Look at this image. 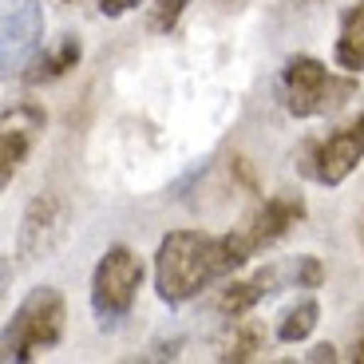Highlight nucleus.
<instances>
[{
    "label": "nucleus",
    "instance_id": "nucleus-1",
    "mask_svg": "<svg viewBox=\"0 0 364 364\" xmlns=\"http://www.w3.org/2000/svg\"><path fill=\"white\" fill-rule=\"evenodd\" d=\"M250 262L242 237L230 234H202V230H174L159 242L155 254V289L166 305L198 297L206 285L230 277Z\"/></svg>",
    "mask_w": 364,
    "mask_h": 364
},
{
    "label": "nucleus",
    "instance_id": "nucleus-2",
    "mask_svg": "<svg viewBox=\"0 0 364 364\" xmlns=\"http://www.w3.org/2000/svg\"><path fill=\"white\" fill-rule=\"evenodd\" d=\"M64 321H68V309H64L60 289H52V285H36V289L16 305V313L9 317V325H4V341H0L4 360L24 364V360L36 356V348L60 345V337H64Z\"/></svg>",
    "mask_w": 364,
    "mask_h": 364
},
{
    "label": "nucleus",
    "instance_id": "nucleus-3",
    "mask_svg": "<svg viewBox=\"0 0 364 364\" xmlns=\"http://www.w3.org/2000/svg\"><path fill=\"white\" fill-rule=\"evenodd\" d=\"M353 91H356L353 80H337L313 55H293L282 68V103L293 119H313L325 115V111H337Z\"/></svg>",
    "mask_w": 364,
    "mask_h": 364
},
{
    "label": "nucleus",
    "instance_id": "nucleus-4",
    "mask_svg": "<svg viewBox=\"0 0 364 364\" xmlns=\"http://www.w3.org/2000/svg\"><path fill=\"white\" fill-rule=\"evenodd\" d=\"M143 285V262L127 246H111L91 273V309L103 328H115L131 313Z\"/></svg>",
    "mask_w": 364,
    "mask_h": 364
},
{
    "label": "nucleus",
    "instance_id": "nucleus-5",
    "mask_svg": "<svg viewBox=\"0 0 364 364\" xmlns=\"http://www.w3.org/2000/svg\"><path fill=\"white\" fill-rule=\"evenodd\" d=\"M360 159H364V115H356L353 123L337 127L333 135L309 143L305 174L313 182H321V186H341L360 166Z\"/></svg>",
    "mask_w": 364,
    "mask_h": 364
},
{
    "label": "nucleus",
    "instance_id": "nucleus-6",
    "mask_svg": "<svg viewBox=\"0 0 364 364\" xmlns=\"http://www.w3.org/2000/svg\"><path fill=\"white\" fill-rule=\"evenodd\" d=\"M64 230H68L64 198H55V194L32 198L24 210V218H20V230H16V257L20 262H36V257L52 254L55 242L64 237Z\"/></svg>",
    "mask_w": 364,
    "mask_h": 364
},
{
    "label": "nucleus",
    "instance_id": "nucleus-7",
    "mask_svg": "<svg viewBox=\"0 0 364 364\" xmlns=\"http://www.w3.org/2000/svg\"><path fill=\"white\" fill-rule=\"evenodd\" d=\"M301 218H305L301 194H273V198H265L234 234L242 237V246L250 250V257H254V254H262L265 246H273L277 237H285L289 226H297Z\"/></svg>",
    "mask_w": 364,
    "mask_h": 364
},
{
    "label": "nucleus",
    "instance_id": "nucleus-8",
    "mask_svg": "<svg viewBox=\"0 0 364 364\" xmlns=\"http://www.w3.org/2000/svg\"><path fill=\"white\" fill-rule=\"evenodd\" d=\"M44 111L32 103H16L4 111V131H0V186H9L12 174L20 171V163L28 159L32 143L44 135Z\"/></svg>",
    "mask_w": 364,
    "mask_h": 364
},
{
    "label": "nucleus",
    "instance_id": "nucleus-9",
    "mask_svg": "<svg viewBox=\"0 0 364 364\" xmlns=\"http://www.w3.org/2000/svg\"><path fill=\"white\" fill-rule=\"evenodd\" d=\"M44 44V4H20L4 16V75H24Z\"/></svg>",
    "mask_w": 364,
    "mask_h": 364
},
{
    "label": "nucleus",
    "instance_id": "nucleus-10",
    "mask_svg": "<svg viewBox=\"0 0 364 364\" xmlns=\"http://www.w3.org/2000/svg\"><path fill=\"white\" fill-rule=\"evenodd\" d=\"M285 285H293V265H262V269L254 273V277H246V282H234L226 293H222L218 309L226 313V317H242V313H250L257 305V301L273 297L277 289H285Z\"/></svg>",
    "mask_w": 364,
    "mask_h": 364
},
{
    "label": "nucleus",
    "instance_id": "nucleus-11",
    "mask_svg": "<svg viewBox=\"0 0 364 364\" xmlns=\"http://www.w3.org/2000/svg\"><path fill=\"white\" fill-rule=\"evenodd\" d=\"M80 55H83V40L75 36V32H64V36H55L52 48H44V52H40L36 60L24 68V75H20V80H24L28 87L55 83L60 75H68L75 64H80Z\"/></svg>",
    "mask_w": 364,
    "mask_h": 364
},
{
    "label": "nucleus",
    "instance_id": "nucleus-12",
    "mask_svg": "<svg viewBox=\"0 0 364 364\" xmlns=\"http://www.w3.org/2000/svg\"><path fill=\"white\" fill-rule=\"evenodd\" d=\"M333 60L345 72H364V0H356L341 16V36L337 48H333Z\"/></svg>",
    "mask_w": 364,
    "mask_h": 364
},
{
    "label": "nucleus",
    "instance_id": "nucleus-13",
    "mask_svg": "<svg viewBox=\"0 0 364 364\" xmlns=\"http://www.w3.org/2000/svg\"><path fill=\"white\" fill-rule=\"evenodd\" d=\"M321 321V305L313 297L297 301V305H289V309L282 313V321H277V341L282 345H297V341H305L317 328Z\"/></svg>",
    "mask_w": 364,
    "mask_h": 364
},
{
    "label": "nucleus",
    "instance_id": "nucleus-14",
    "mask_svg": "<svg viewBox=\"0 0 364 364\" xmlns=\"http://www.w3.org/2000/svg\"><path fill=\"white\" fill-rule=\"evenodd\" d=\"M254 353H262V325L234 317V337L222 348V360H250Z\"/></svg>",
    "mask_w": 364,
    "mask_h": 364
},
{
    "label": "nucleus",
    "instance_id": "nucleus-15",
    "mask_svg": "<svg viewBox=\"0 0 364 364\" xmlns=\"http://www.w3.org/2000/svg\"><path fill=\"white\" fill-rule=\"evenodd\" d=\"M186 4H191V0H155V4H151V32H171L182 20Z\"/></svg>",
    "mask_w": 364,
    "mask_h": 364
},
{
    "label": "nucleus",
    "instance_id": "nucleus-16",
    "mask_svg": "<svg viewBox=\"0 0 364 364\" xmlns=\"http://www.w3.org/2000/svg\"><path fill=\"white\" fill-rule=\"evenodd\" d=\"M293 285L297 289H317L321 282H325V269H321V262L313 254H301V257H293Z\"/></svg>",
    "mask_w": 364,
    "mask_h": 364
},
{
    "label": "nucleus",
    "instance_id": "nucleus-17",
    "mask_svg": "<svg viewBox=\"0 0 364 364\" xmlns=\"http://www.w3.org/2000/svg\"><path fill=\"white\" fill-rule=\"evenodd\" d=\"M139 9V0H100V12L103 16H123V12Z\"/></svg>",
    "mask_w": 364,
    "mask_h": 364
},
{
    "label": "nucleus",
    "instance_id": "nucleus-18",
    "mask_svg": "<svg viewBox=\"0 0 364 364\" xmlns=\"http://www.w3.org/2000/svg\"><path fill=\"white\" fill-rule=\"evenodd\" d=\"M305 360H309V364H333V360H337V348H333V345H317V348H313V353H305Z\"/></svg>",
    "mask_w": 364,
    "mask_h": 364
},
{
    "label": "nucleus",
    "instance_id": "nucleus-19",
    "mask_svg": "<svg viewBox=\"0 0 364 364\" xmlns=\"http://www.w3.org/2000/svg\"><path fill=\"white\" fill-rule=\"evenodd\" d=\"M353 360H356V364H364V341H356V348H353Z\"/></svg>",
    "mask_w": 364,
    "mask_h": 364
},
{
    "label": "nucleus",
    "instance_id": "nucleus-20",
    "mask_svg": "<svg viewBox=\"0 0 364 364\" xmlns=\"http://www.w3.org/2000/svg\"><path fill=\"white\" fill-rule=\"evenodd\" d=\"M301 4H321V0H301Z\"/></svg>",
    "mask_w": 364,
    "mask_h": 364
}]
</instances>
